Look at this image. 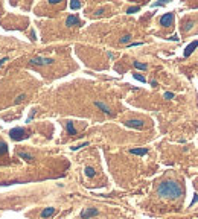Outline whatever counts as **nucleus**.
I'll return each instance as SVG.
<instances>
[{
    "label": "nucleus",
    "mask_w": 198,
    "mask_h": 219,
    "mask_svg": "<svg viewBox=\"0 0 198 219\" xmlns=\"http://www.w3.org/2000/svg\"><path fill=\"white\" fill-rule=\"evenodd\" d=\"M125 125H126L128 128L142 130V128H143V120H140V119H130V120H126V122H125Z\"/></svg>",
    "instance_id": "20e7f679"
},
{
    "label": "nucleus",
    "mask_w": 198,
    "mask_h": 219,
    "mask_svg": "<svg viewBox=\"0 0 198 219\" xmlns=\"http://www.w3.org/2000/svg\"><path fill=\"white\" fill-rule=\"evenodd\" d=\"M95 174H96V172H95V169H93L91 166H87V168H85V175L88 176V178H93Z\"/></svg>",
    "instance_id": "4468645a"
},
{
    "label": "nucleus",
    "mask_w": 198,
    "mask_h": 219,
    "mask_svg": "<svg viewBox=\"0 0 198 219\" xmlns=\"http://www.w3.org/2000/svg\"><path fill=\"white\" fill-rule=\"evenodd\" d=\"M6 152H8V145L5 142H0V157L5 155Z\"/></svg>",
    "instance_id": "2eb2a0df"
},
{
    "label": "nucleus",
    "mask_w": 198,
    "mask_h": 219,
    "mask_svg": "<svg viewBox=\"0 0 198 219\" xmlns=\"http://www.w3.org/2000/svg\"><path fill=\"white\" fill-rule=\"evenodd\" d=\"M133 76H134L137 81H140V82H146V79H145L142 75H139V73H133Z\"/></svg>",
    "instance_id": "4be33fe9"
},
{
    "label": "nucleus",
    "mask_w": 198,
    "mask_h": 219,
    "mask_svg": "<svg viewBox=\"0 0 198 219\" xmlns=\"http://www.w3.org/2000/svg\"><path fill=\"white\" fill-rule=\"evenodd\" d=\"M163 96H165V99H172V97H174V93H171V91H166Z\"/></svg>",
    "instance_id": "b1692460"
},
{
    "label": "nucleus",
    "mask_w": 198,
    "mask_h": 219,
    "mask_svg": "<svg viewBox=\"0 0 198 219\" xmlns=\"http://www.w3.org/2000/svg\"><path fill=\"white\" fill-rule=\"evenodd\" d=\"M130 152L134 155H145V154H148V149L146 148H133V149H130Z\"/></svg>",
    "instance_id": "9d476101"
},
{
    "label": "nucleus",
    "mask_w": 198,
    "mask_h": 219,
    "mask_svg": "<svg viewBox=\"0 0 198 219\" xmlns=\"http://www.w3.org/2000/svg\"><path fill=\"white\" fill-rule=\"evenodd\" d=\"M168 0H158L157 3H154V6H161V5H165Z\"/></svg>",
    "instance_id": "393cba45"
},
{
    "label": "nucleus",
    "mask_w": 198,
    "mask_h": 219,
    "mask_svg": "<svg viewBox=\"0 0 198 219\" xmlns=\"http://www.w3.org/2000/svg\"><path fill=\"white\" fill-rule=\"evenodd\" d=\"M142 44L143 43H140V41L139 43H131V44H128V47H136V46H142Z\"/></svg>",
    "instance_id": "cd10ccee"
},
{
    "label": "nucleus",
    "mask_w": 198,
    "mask_h": 219,
    "mask_svg": "<svg viewBox=\"0 0 198 219\" xmlns=\"http://www.w3.org/2000/svg\"><path fill=\"white\" fill-rule=\"evenodd\" d=\"M95 105H96L99 110H102L105 114H108V116L111 114V110H110V107H108L107 104H104V102H101V100H96V102H95Z\"/></svg>",
    "instance_id": "6e6552de"
},
{
    "label": "nucleus",
    "mask_w": 198,
    "mask_h": 219,
    "mask_svg": "<svg viewBox=\"0 0 198 219\" xmlns=\"http://www.w3.org/2000/svg\"><path fill=\"white\" fill-rule=\"evenodd\" d=\"M25 96H26V94H20V96H17V97H15V100H14V104H18V102H21V100L25 99Z\"/></svg>",
    "instance_id": "5701e85b"
},
{
    "label": "nucleus",
    "mask_w": 198,
    "mask_h": 219,
    "mask_svg": "<svg viewBox=\"0 0 198 219\" xmlns=\"http://www.w3.org/2000/svg\"><path fill=\"white\" fill-rule=\"evenodd\" d=\"M197 47H198V40H197V41H194V43H191L188 47H186V49H184V56H189V55H191V53H192V52H194Z\"/></svg>",
    "instance_id": "1a4fd4ad"
},
{
    "label": "nucleus",
    "mask_w": 198,
    "mask_h": 219,
    "mask_svg": "<svg viewBox=\"0 0 198 219\" xmlns=\"http://www.w3.org/2000/svg\"><path fill=\"white\" fill-rule=\"evenodd\" d=\"M172 20H174V14H172V12H168V14H165V15L160 17V25H161V26H169V25L172 23Z\"/></svg>",
    "instance_id": "39448f33"
},
{
    "label": "nucleus",
    "mask_w": 198,
    "mask_h": 219,
    "mask_svg": "<svg viewBox=\"0 0 198 219\" xmlns=\"http://www.w3.org/2000/svg\"><path fill=\"white\" fill-rule=\"evenodd\" d=\"M53 213H55V209L53 207H47V209H44L41 212V218H50Z\"/></svg>",
    "instance_id": "9b49d317"
},
{
    "label": "nucleus",
    "mask_w": 198,
    "mask_h": 219,
    "mask_svg": "<svg viewBox=\"0 0 198 219\" xmlns=\"http://www.w3.org/2000/svg\"><path fill=\"white\" fill-rule=\"evenodd\" d=\"M98 215V210L96 209H87L84 212H81V218L82 219H88V218H93Z\"/></svg>",
    "instance_id": "0eeeda50"
},
{
    "label": "nucleus",
    "mask_w": 198,
    "mask_h": 219,
    "mask_svg": "<svg viewBox=\"0 0 198 219\" xmlns=\"http://www.w3.org/2000/svg\"><path fill=\"white\" fill-rule=\"evenodd\" d=\"M130 40H131V35H130V34H126V35H123V37L120 38V43L126 44V43H130Z\"/></svg>",
    "instance_id": "6ab92c4d"
},
{
    "label": "nucleus",
    "mask_w": 198,
    "mask_h": 219,
    "mask_svg": "<svg viewBox=\"0 0 198 219\" xmlns=\"http://www.w3.org/2000/svg\"><path fill=\"white\" fill-rule=\"evenodd\" d=\"M70 8H72V9H79V8H81V2L72 0V2H70Z\"/></svg>",
    "instance_id": "a211bd4d"
},
{
    "label": "nucleus",
    "mask_w": 198,
    "mask_h": 219,
    "mask_svg": "<svg viewBox=\"0 0 198 219\" xmlns=\"http://www.w3.org/2000/svg\"><path fill=\"white\" fill-rule=\"evenodd\" d=\"M194 28V21H186L184 23V31H191Z\"/></svg>",
    "instance_id": "412c9836"
},
{
    "label": "nucleus",
    "mask_w": 198,
    "mask_h": 219,
    "mask_svg": "<svg viewBox=\"0 0 198 219\" xmlns=\"http://www.w3.org/2000/svg\"><path fill=\"white\" fill-rule=\"evenodd\" d=\"M18 157L23 158V160H26V161H32L34 160V157L31 154H26V152H18Z\"/></svg>",
    "instance_id": "ddd939ff"
},
{
    "label": "nucleus",
    "mask_w": 198,
    "mask_h": 219,
    "mask_svg": "<svg viewBox=\"0 0 198 219\" xmlns=\"http://www.w3.org/2000/svg\"><path fill=\"white\" fill-rule=\"evenodd\" d=\"M171 40H172V41H178V37H177V35H172Z\"/></svg>",
    "instance_id": "7c9ffc66"
},
{
    "label": "nucleus",
    "mask_w": 198,
    "mask_h": 219,
    "mask_svg": "<svg viewBox=\"0 0 198 219\" xmlns=\"http://www.w3.org/2000/svg\"><path fill=\"white\" fill-rule=\"evenodd\" d=\"M49 3L50 5H56V3H60V0H49Z\"/></svg>",
    "instance_id": "c756f323"
},
{
    "label": "nucleus",
    "mask_w": 198,
    "mask_h": 219,
    "mask_svg": "<svg viewBox=\"0 0 198 219\" xmlns=\"http://www.w3.org/2000/svg\"><path fill=\"white\" fill-rule=\"evenodd\" d=\"M195 202H198V193H195V195H194V199H192V202H191V206H194Z\"/></svg>",
    "instance_id": "a878e982"
},
{
    "label": "nucleus",
    "mask_w": 198,
    "mask_h": 219,
    "mask_svg": "<svg viewBox=\"0 0 198 219\" xmlns=\"http://www.w3.org/2000/svg\"><path fill=\"white\" fill-rule=\"evenodd\" d=\"M6 61H8V56H3V58L0 59V67H2V66H3V62H6Z\"/></svg>",
    "instance_id": "c85d7f7f"
},
{
    "label": "nucleus",
    "mask_w": 198,
    "mask_h": 219,
    "mask_svg": "<svg viewBox=\"0 0 198 219\" xmlns=\"http://www.w3.org/2000/svg\"><path fill=\"white\" fill-rule=\"evenodd\" d=\"M9 137H11L12 140H25V138L29 137V134L25 131V128L15 126V128H12V130L9 131Z\"/></svg>",
    "instance_id": "f03ea898"
},
{
    "label": "nucleus",
    "mask_w": 198,
    "mask_h": 219,
    "mask_svg": "<svg viewBox=\"0 0 198 219\" xmlns=\"http://www.w3.org/2000/svg\"><path fill=\"white\" fill-rule=\"evenodd\" d=\"M32 66H50V64H53L55 61L52 59V58H44V56H35V58H32L31 61H29Z\"/></svg>",
    "instance_id": "7ed1b4c3"
},
{
    "label": "nucleus",
    "mask_w": 198,
    "mask_h": 219,
    "mask_svg": "<svg viewBox=\"0 0 198 219\" xmlns=\"http://www.w3.org/2000/svg\"><path fill=\"white\" fill-rule=\"evenodd\" d=\"M79 25H81L79 18L76 15H73V14H70V15L67 17V20H66V26H69V28H72V26H79Z\"/></svg>",
    "instance_id": "423d86ee"
},
{
    "label": "nucleus",
    "mask_w": 198,
    "mask_h": 219,
    "mask_svg": "<svg viewBox=\"0 0 198 219\" xmlns=\"http://www.w3.org/2000/svg\"><path fill=\"white\" fill-rule=\"evenodd\" d=\"M88 145V142H84V143H81V145H76V146H72V151H78L81 148H84V146H87Z\"/></svg>",
    "instance_id": "aec40b11"
},
{
    "label": "nucleus",
    "mask_w": 198,
    "mask_h": 219,
    "mask_svg": "<svg viewBox=\"0 0 198 219\" xmlns=\"http://www.w3.org/2000/svg\"><path fill=\"white\" fill-rule=\"evenodd\" d=\"M104 11H105L104 8H99V9H98V11H96L95 14H96V15H101V14H104Z\"/></svg>",
    "instance_id": "bb28decb"
},
{
    "label": "nucleus",
    "mask_w": 198,
    "mask_h": 219,
    "mask_svg": "<svg viewBox=\"0 0 198 219\" xmlns=\"http://www.w3.org/2000/svg\"><path fill=\"white\" fill-rule=\"evenodd\" d=\"M158 196L161 198H171V199H177L183 195V187L177 183V181H163L161 184H158L157 187Z\"/></svg>",
    "instance_id": "f257e3e1"
},
{
    "label": "nucleus",
    "mask_w": 198,
    "mask_h": 219,
    "mask_svg": "<svg viewBox=\"0 0 198 219\" xmlns=\"http://www.w3.org/2000/svg\"><path fill=\"white\" fill-rule=\"evenodd\" d=\"M134 67H136V69H139V70H146V69H148V66H146V64L139 62V61H134Z\"/></svg>",
    "instance_id": "dca6fc26"
},
{
    "label": "nucleus",
    "mask_w": 198,
    "mask_h": 219,
    "mask_svg": "<svg viewBox=\"0 0 198 219\" xmlns=\"http://www.w3.org/2000/svg\"><path fill=\"white\" fill-rule=\"evenodd\" d=\"M140 11V6H131L126 9V14H134V12H139Z\"/></svg>",
    "instance_id": "f3484780"
},
{
    "label": "nucleus",
    "mask_w": 198,
    "mask_h": 219,
    "mask_svg": "<svg viewBox=\"0 0 198 219\" xmlns=\"http://www.w3.org/2000/svg\"><path fill=\"white\" fill-rule=\"evenodd\" d=\"M66 128H67V132H69L70 135H75V134H76V130H75V126H73L72 122H67V123H66Z\"/></svg>",
    "instance_id": "f8f14e48"
}]
</instances>
